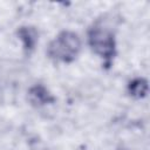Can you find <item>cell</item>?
Here are the masks:
<instances>
[{
	"instance_id": "7a4b0ae2",
	"label": "cell",
	"mask_w": 150,
	"mask_h": 150,
	"mask_svg": "<svg viewBox=\"0 0 150 150\" xmlns=\"http://www.w3.org/2000/svg\"><path fill=\"white\" fill-rule=\"evenodd\" d=\"M89 43L91 49L103 59H110L114 55L115 41L114 35L105 28L96 27L89 34Z\"/></svg>"
},
{
	"instance_id": "3957f363",
	"label": "cell",
	"mask_w": 150,
	"mask_h": 150,
	"mask_svg": "<svg viewBox=\"0 0 150 150\" xmlns=\"http://www.w3.org/2000/svg\"><path fill=\"white\" fill-rule=\"evenodd\" d=\"M29 95H30V100L36 104H45L46 102H48V97H49V94L42 87H35L34 89H32Z\"/></svg>"
},
{
	"instance_id": "6da1fadb",
	"label": "cell",
	"mask_w": 150,
	"mask_h": 150,
	"mask_svg": "<svg viewBox=\"0 0 150 150\" xmlns=\"http://www.w3.org/2000/svg\"><path fill=\"white\" fill-rule=\"evenodd\" d=\"M80 48L81 41L77 34L71 32H63L52 41L48 48V54L50 57L57 61L69 62L76 57Z\"/></svg>"
},
{
	"instance_id": "277c9868",
	"label": "cell",
	"mask_w": 150,
	"mask_h": 150,
	"mask_svg": "<svg viewBox=\"0 0 150 150\" xmlns=\"http://www.w3.org/2000/svg\"><path fill=\"white\" fill-rule=\"evenodd\" d=\"M130 91L134 96L142 97L146 93V82L144 80H136L132 83H130Z\"/></svg>"
}]
</instances>
